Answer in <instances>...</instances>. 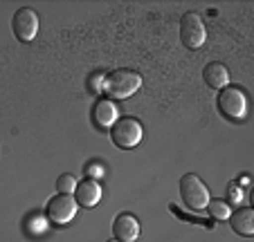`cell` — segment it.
Returning a JSON list of instances; mask_svg holds the SVG:
<instances>
[{"mask_svg":"<svg viewBox=\"0 0 254 242\" xmlns=\"http://www.w3.org/2000/svg\"><path fill=\"white\" fill-rule=\"evenodd\" d=\"M227 193H230V199L234 202V204H241V199H243V191H241V186L236 184V182H230Z\"/></svg>","mask_w":254,"mask_h":242,"instance_id":"cell-16","label":"cell"},{"mask_svg":"<svg viewBox=\"0 0 254 242\" xmlns=\"http://www.w3.org/2000/svg\"><path fill=\"white\" fill-rule=\"evenodd\" d=\"M232 229H234V233H239L243 238H252L254 236V211L250 206L239 209L232 215Z\"/></svg>","mask_w":254,"mask_h":242,"instance_id":"cell-12","label":"cell"},{"mask_svg":"<svg viewBox=\"0 0 254 242\" xmlns=\"http://www.w3.org/2000/svg\"><path fill=\"white\" fill-rule=\"evenodd\" d=\"M202 79L211 90H223L230 83V72L223 63H207L205 70H202Z\"/></svg>","mask_w":254,"mask_h":242,"instance_id":"cell-11","label":"cell"},{"mask_svg":"<svg viewBox=\"0 0 254 242\" xmlns=\"http://www.w3.org/2000/svg\"><path fill=\"white\" fill-rule=\"evenodd\" d=\"M113 233H115V240L120 242H135L139 236V222L135 215L130 213H120L113 222Z\"/></svg>","mask_w":254,"mask_h":242,"instance_id":"cell-9","label":"cell"},{"mask_svg":"<svg viewBox=\"0 0 254 242\" xmlns=\"http://www.w3.org/2000/svg\"><path fill=\"white\" fill-rule=\"evenodd\" d=\"M92 121L101 130H111L117 121V108L111 99H97L92 105Z\"/></svg>","mask_w":254,"mask_h":242,"instance_id":"cell-10","label":"cell"},{"mask_svg":"<svg viewBox=\"0 0 254 242\" xmlns=\"http://www.w3.org/2000/svg\"><path fill=\"white\" fill-rule=\"evenodd\" d=\"M77 209H79V204L72 195L59 193L48 202V218L52 220L54 224H67L74 220Z\"/></svg>","mask_w":254,"mask_h":242,"instance_id":"cell-7","label":"cell"},{"mask_svg":"<svg viewBox=\"0 0 254 242\" xmlns=\"http://www.w3.org/2000/svg\"><path fill=\"white\" fill-rule=\"evenodd\" d=\"M104 79H106V74H101V72H97V74H92L90 76V90L95 92V95H101L104 92Z\"/></svg>","mask_w":254,"mask_h":242,"instance_id":"cell-15","label":"cell"},{"mask_svg":"<svg viewBox=\"0 0 254 242\" xmlns=\"http://www.w3.org/2000/svg\"><path fill=\"white\" fill-rule=\"evenodd\" d=\"M74 199H77L79 206H86V209H92V206L99 204L101 199V186L97 180L88 177L83 182H77V189H74Z\"/></svg>","mask_w":254,"mask_h":242,"instance_id":"cell-8","label":"cell"},{"mask_svg":"<svg viewBox=\"0 0 254 242\" xmlns=\"http://www.w3.org/2000/svg\"><path fill=\"white\" fill-rule=\"evenodd\" d=\"M74 189H77V180H74V175H61L57 180V191L63 195H72L74 193Z\"/></svg>","mask_w":254,"mask_h":242,"instance_id":"cell-14","label":"cell"},{"mask_svg":"<svg viewBox=\"0 0 254 242\" xmlns=\"http://www.w3.org/2000/svg\"><path fill=\"white\" fill-rule=\"evenodd\" d=\"M207 211L211 213V218L216 220H227L230 218V206L221 199H209V204H207Z\"/></svg>","mask_w":254,"mask_h":242,"instance_id":"cell-13","label":"cell"},{"mask_svg":"<svg viewBox=\"0 0 254 242\" xmlns=\"http://www.w3.org/2000/svg\"><path fill=\"white\" fill-rule=\"evenodd\" d=\"M108 242H120V240H115V238H113V240H108Z\"/></svg>","mask_w":254,"mask_h":242,"instance_id":"cell-17","label":"cell"},{"mask_svg":"<svg viewBox=\"0 0 254 242\" xmlns=\"http://www.w3.org/2000/svg\"><path fill=\"white\" fill-rule=\"evenodd\" d=\"M11 29H14V36L18 38L20 43L34 41V36L39 32V14H36L32 7H20V9L14 14Z\"/></svg>","mask_w":254,"mask_h":242,"instance_id":"cell-6","label":"cell"},{"mask_svg":"<svg viewBox=\"0 0 254 242\" xmlns=\"http://www.w3.org/2000/svg\"><path fill=\"white\" fill-rule=\"evenodd\" d=\"M180 197H183L185 206L191 211H202L209 204V189L205 186V182L193 173L180 177Z\"/></svg>","mask_w":254,"mask_h":242,"instance_id":"cell-2","label":"cell"},{"mask_svg":"<svg viewBox=\"0 0 254 242\" xmlns=\"http://www.w3.org/2000/svg\"><path fill=\"white\" fill-rule=\"evenodd\" d=\"M205 38H207V29L202 18L198 14H193V11H187L180 18V41H183V45L189 49H200L205 45Z\"/></svg>","mask_w":254,"mask_h":242,"instance_id":"cell-4","label":"cell"},{"mask_svg":"<svg viewBox=\"0 0 254 242\" xmlns=\"http://www.w3.org/2000/svg\"><path fill=\"white\" fill-rule=\"evenodd\" d=\"M218 110L223 112V117L232 119V121H241L248 112V99H245L243 90L234 86H227L218 95Z\"/></svg>","mask_w":254,"mask_h":242,"instance_id":"cell-5","label":"cell"},{"mask_svg":"<svg viewBox=\"0 0 254 242\" xmlns=\"http://www.w3.org/2000/svg\"><path fill=\"white\" fill-rule=\"evenodd\" d=\"M142 86V76L135 70H126V67H120V70H113L111 74H106L104 79V95L106 99H117L124 101L128 99L130 95L139 90Z\"/></svg>","mask_w":254,"mask_h":242,"instance_id":"cell-1","label":"cell"},{"mask_svg":"<svg viewBox=\"0 0 254 242\" xmlns=\"http://www.w3.org/2000/svg\"><path fill=\"white\" fill-rule=\"evenodd\" d=\"M142 124L133 117H122L115 121V126L111 128V137L113 144L122 150H128V148H135L139 142H142Z\"/></svg>","mask_w":254,"mask_h":242,"instance_id":"cell-3","label":"cell"}]
</instances>
